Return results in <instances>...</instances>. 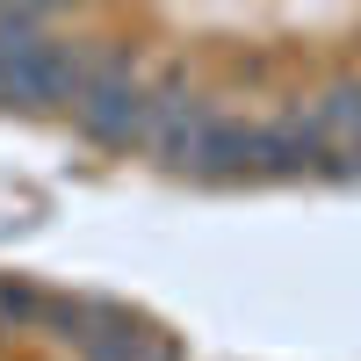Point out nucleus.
<instances>
[{
  "mask_svg": "<svg viewBox=\"0 0 361 361\" xmlns=\"http://www.w3.org/2000/svg\"><path fill=\"white\" fill-rule=\"evenodd\" d=\"M73 123H80V137L109 145V152H130V145H145V130H152V87L137 80L130 58H94V80L80 87Z\"/></svg>",
  "mask_w": 361,
  "mask_h": 361,
  "instance_id": "1",
  "label": "nucleus"
},
{
  "mask_svg": "<svg viewBox=\"0 0 361 361\" xmlns=\"http://www.w3.org/2000/svg\"><path fill=\"white\" fill-rule=\"evenodd\" d=\"M311 116L325 123L333 145H354V137H361V87H333L325 102H311Z\"/></svg>",
  "mask_w": 361,
  "mask_h": 361,
  "instance_id": "2",
  "label": "nucleus"
}]
</instances>
